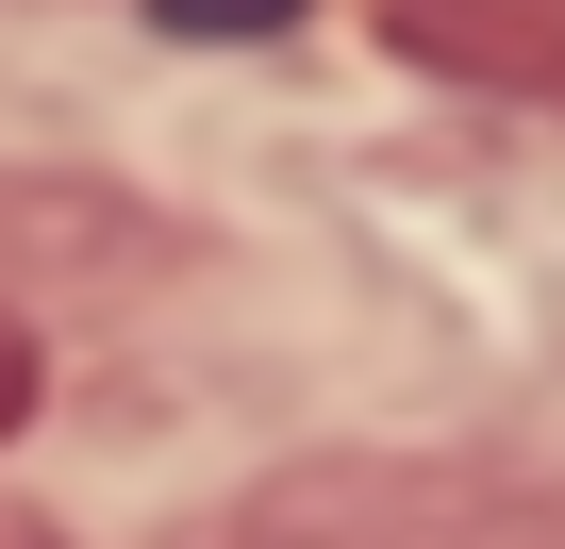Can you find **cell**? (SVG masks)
Wrapping results in <instances>:
<instances>
[{
	"mask_svg": "<svg viewBox=\"0 0 565 549\" xmlns=\"http://www.w3.org/2000/svg\"><path fill=\"white\" fill-rule=\"evenodd\" d=\"M183 549H565V483L499 450H317L200 516Z\"/></svg>",
	"mask_w": 565,
	"mask_h": 549,
	"instance_id": "1",
	"label": "cell"
},
{
	"mask_svg": "<svg viewBox=\"0 0 565 549\" xmlns=\"http://www.w3.org/2000/svg\"><path fill=\"white\" fill-rule=\"evenodd\" d=\"M383 51L482 101H548L565 117V0H383Z\"/></svg>",
	"mask_w": 565,
	"mask_h": 549,
	"instance_id": "2",
	"label": "cell"
},
{
	"mask_svg": "<svg viewBox=\"0 0 565 549\" xmlns=\"http://www.w3.org/2000/svg\"><path fill=\"white\" fill-rule=\"evenodd\" d=\"M249 18H282V0H167V34H249Z\"/></svg>",
	"mask_w": 565,
	"mask_h": 549,
	"instance_id": "3",
	"label": "cell"
},
{
	"mask_svg": "<svg viewBox=\"0 0 565 549\" xmlns=\"http://www.w3.org/2000/svg\"><path fill=\"white\" fill-rule=\"evenodd\" d=\"M18 416H34V334L0 317V433H18Z\"/></svg>",
	"mask_w": 565,
	"mask_h": 549,
	"instance_id": "4",
	"label": "cell"
},
{
	"mask_svg": "<svg viewBox=\"0 0 565 549\" xmlns=\"http://www.w3.org/2000/svg\"><path fill=\"white\" fill-rule=\"evenodd\" d=\"M0 549H67V532H51V516H18V499H0Z\"/></svg>",
	"mask_w": 565,
	"mask_h": 549,
	"instance_id": "5",
	"label": "cell"
}]
</instances>
